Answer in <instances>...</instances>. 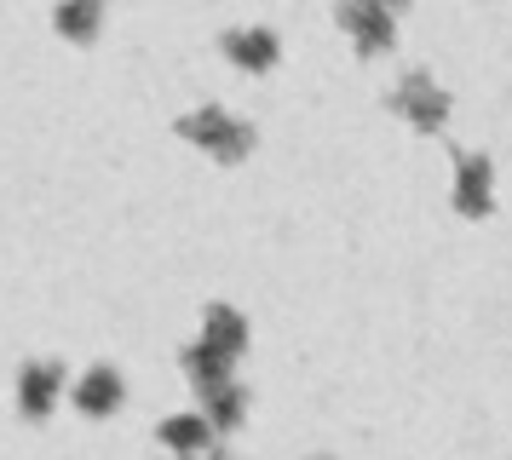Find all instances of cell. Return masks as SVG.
I'll list each match as a JSON object with an SVG mask.
<instances>
[{
  "mask_svg": "<svg viewBox=\"0 0 512 460\" xmlns=\"http://www.w3.org/2000/svg\"><path fill=\"white\" fill-rule=\"evenodd\" d=\"M179 138H190V144H202L213 161H242L248 150H254V127L248 121H236L231 110H219V104H202V110L179 115Z\"/></svg>",
  "mask_w": 512,
  "mask_h": 460,
  "instance_id": "obj_1",
  "label": "cell"
},
{
  "mask_svg": "<svg viewBox=\"0 0 512 460\" xmlns=\"http://www.w3.org/2000/svg\"><path fill=\"white\" fill-rule=\"evenodd\" d=\"M386 104H392L397 115H409L420 133H438L443 121H449V92H443L426 69H409V75L392 87V98H386Z\"/></svg>",
  "mask_w": 512,
  "mask_h": 460,
  "instance_id": "obj_2",
  "label": "cell"
},
{
  "mask_svg": "<svg viewBox=\"0 0 512 460\" xmlns=\"http://www.w3.org/2000/svg\"><path fill=\"white\" fill-rule=\"evenodd\" d=\"M334 12H340V23L357 35V46H363V52H386V46L397 41L392 6H380V0H340Z\"/></svg>",
  "mask_w": 512,
  "mask_h": 460,
  "instance_id": "obj_3",
  "label": "cell"
},
{
  "mask_svg": "<svg viewBox=\"0 0 512 460\" xmlns=\"http://www.w3.org/2000/svg\"><path fill=\"white\" fill-rule=\"evenodd\" d=\"M58 391H64V363H52V357L24 363V374H18V409L29 420H47L52 403H58Z\"/></svg>",
  "mask_w": 512,
  "mask_h": 460,
  "instance_id": "obj_4",
  "label": "cell"
},
{
  "mask_svg": "<svg viewBox=\"0 0 512 460\" xmlns=\"http://www.w3.org/2000/svg\"><path fill=\"white\" fill-rule=\"evenodd\" d=\"M489 184H495V167H489V156L466 150V156H461V173H455V213H466V219H484V213H489Z\"/></svg>",
  "mask_w": 512,
  "mask_h": 460,
  "instance_id": "obj_5",
  "label": "cell"
},
{
  "mask_svg": "<svg viewBox=\"0 0 512 460\" xmlns=\"http://www.w3.org/2000/svg\"><path fill=\"white\" fill-rule=\"evenodd\" d=\"M121 397H127V386H121V368H110V363L87 368V374L75 380V409L81 414H116Z\"/></svg>",
  "mask_w": 512,
  "mask_h": 460,
  "instance_id": "obj_6",
  "label": "cell"
},
{
  "mask_svg": "<svg viewBox=\"0 0 512 460\" xmlns=\"http://www.w3.org/2000/svg\"><path fill=\"white\" fill-rule=\"evenodd\" d=\"M219 46H225V58L242 64V69H271V64H277V52H282L277 29H265V23H259V29H225Z\"/></svg>",
  "mask_w": 512,
  "mask_h": 460,
  "instance_id": "obj_7",
  "label": "cell"
},
{
  "mask_svg": "<svg viewBox=\"0 0 512 460\" xmlns=\"http://www.w3.org/2000/svg\"><path fill=\"white\" fill-rule=\"evenodd\" d=\"M202 414H208L219 432H236V426H242V414H248V386H236V380L208 386V391H202Z\"/></svg>",
  "mask_w": 512,
  "mask_h": 460,
  "instance_id": "obj_8",
  "label": "cell"
},
{
  "mask_svg": "<svg viewBox=\"0 0 512 460\" xmlns=\"http://www.w3.org/2000/svg\"><path fill=\"white\" fill-rule=\"evenodd\" d=\"M208 334H202V340L208 345H219V351H225V357H242V351H248V317H242V311H236V305H208Z\"/></svg>",
  "mask_w": 512,
  "mask_h": 460,
  "instance_id": "obj_9",
  "label": "cell"
},
{
  "mask_svg": "<svg viewBox=\"0 0 512 460\" xmlns=\"http://www.w3.org/2000/svg\"><path fill=\"white\" fill-rule=\"evenodd\" d=\"M156 437H162L167 449H179V455H202L213 443V420L208 414H173V420L156 426Z\"/></svg>",
  "mask_w": 512,
  "mask_h": 460,
  "instance_id": "obj_10",
  "label": "cell"
},
{
  "mask_svg": "<svg viewBox=\"0 0 512 460\" xmlns=\"http://www.w3.org/2000/svg\"><path fill=\"white\" fill-rule=\"evenodd\" d=\"M179 363H185V374L196 380V391H208V386H219V380H231L236 357H225V351H219V345H208V340H196V345H185V351H179Z\"/></svg>",
  "mask_w": 512,
  "mask_h": 460,
  "instance_id": "obj_11",
  "label": "cell"
},
{
  "mask_svg": "<svg viewBox=\"0 0 512 460\" xmlns=\"http://www.w3.org/2000/svg\"><path fill=\"white\" fill-rule=\"evenodd\" d=\"M52 23H58V35H70V41H93L98 23H104V0H58V6H52Z\"/></svg>",
  "mask_w": 512,
  "mask_h": 460,
  "instance_id": "obj_12",
  "label": "cell"
},
{
  "mask_svg": "<svg viewBox=\"0 0 512 460\" xmlns=\"http://www.w3.org/2000/svg\"><path fill=\"white\" fill-rule=\"evenodd\" d=\"M208 460H231V455H219V449H213V455H208Z\"/></svg>",
  "mask_w": 512,
  "mask_h": 460,
  "instance_id": "obj_13",
  "label": "cell"
},
{
  "mask_svg": "<svg viewBox=\"0 0 512 460\" xmlns=\"http://www.w3.org/2000/svg\"><path fill=\"white\" fill-rule=\"evenodd\" d=\"M380 6H403V0H380Z\"/></svg>",
  "mask_w": 512,
  "mask_h": 460,
  "instance_id": "obj_14",
  "label": "cell"
},
{
  "mask_svg": "<svg viewBox=\"0 0 512 460\" xmlns=\"http://www.w3.org/2000/svg\"><path fill=\"white\" fill-rule=\"evenodd\" d=\"M317 460H328V455H317Z\"/></svg>",
  "mask_w": 512,
  "mask_h": 460,
  "instance_id": "obj_15",
  "label": "cell"
}]
</instances>
